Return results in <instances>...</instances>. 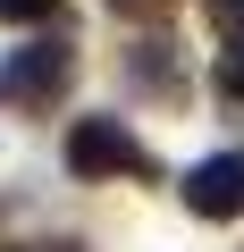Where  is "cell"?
I'll return each instance as SVG.
<instances>
[{
  "instance_id": "cell-4",
  "label": "cell",
  "mask_w": 244,
  "mask_h": 252,
  "mask_svg": "<svg viewBox=\"0 0 244 252\" xmlns=\"http://www.w3.org/2000/svg\"><path fill=\"white\" fill-rule=\"evenodd\" d=\"M127 84L143 93V101H185V67H177V42H160V34H143V42H127Z\"/></svg>"
},
{
  "instance_id": "cell-2",
  "label": "cell",
  "mask_w": 244,
  "mask_h": 252,
  "mask_svg": "<svg viewBox=\"0 0 244 252\" xmlns=\"http://www.w3.org/2000/svg\"><path fill=\"white\" fill-rule=\"evenodd\" d=\"M68 177H160V160L127 118H76L68 126Z\"/></svg>"
},
{
  "instance_id": "cell-6",
  "label": "cell",
  "mask_w": 244,
  "mask_h": 252,
  "mask_svg": "<svg viewBox=\"0 0 244 252\" xmlns=\"http://www.w3.org/2000/svg\"><path fill=\"white\" fill-rule=\"evenodd\" d=\"M0 26H59V0H0Z\"/></svg>"
},
{
  "instance_id": "cell-7",
  "label": "cell",
  "mask_w": 244,
  "mask_h": 252,
  "mask_svg": "<svg viewBox=\"0 0 244 252\" xmlns=\"http://www.w3.org/2000/svg\"><path fill=\"white\" fill-rule=\"evenodd\" d=\"M210 26H219L227 42H244V0H210Z\"/></svg>"
},
{
  "instance_id": "cell-1",
  "label": "cell",
  "mask_w": 244,
  "mask_h": 252,
  "mask_svg": "<svg viewBox=\"0 0 244 252\" xmlns=\"http://www.w3.org/2000/svg\"><path fill=\"white\" fill-rule=\"evenodd\" d=\"M76 42L68 34H42V42H26V51H9L0 59V109H26V118H51L68 93H76Z\"/></svg>"
},
{
  "instance_id": "cell-3",
  "label": "cell",
  "mask_w": 244,
  "mask_h": 252,
  "mask_svg": "<svg viewBox=\"0 0 244 252\" xmlns=\"http://www.w3.org/2000/svg\"><path fill=\"white\" fill-rule=\"evenodd\" d=\"M177 193H185V210L210 219V227H219V219H244V152H210V160H194Z\"/></svg>"
},
{
  "instance_id": "cell-9",
  "label": "cell",
  "mask_w": 244,
  "mask_h": 252,
  "mask_svg": "<svg viewBox=\"0 0 244 252\" xmlns=\"http://www.w3.org/2000/svg\"><path fill=\"white\" fill-rule=\"evenodd\" d=\"M34 252H84V244H68V235H59V244H34Z\"/></svg>"
},
{
  "instance_id": "cell-5",
  "label": "cell",
  "mask_w": 244,
  "mask_h": 252,
  "mask_svg": "<svg viewBox=\"0 0 244 252\" xmlns=\"http://www.w3.org/2000/svg\"><path fill=\"white\" fill-rule=\"evenodd\" d=\"M210 84H219V101L244 118V42H236V51H219V76H210Z\"/></svg>"
},
{
  "instance_id": "cell-8",
  "label": "cell",
  "mask_w": 244,
  "mask_h": 252,
  "mask_svg": "<svg viewBox=\"0 0 244 252\" xmlns=\"http://www.w3.org/2000/svg\"><path fill=\"white\" fill-rule=\"evenodd\" d=\"M101 9H109V17H169L177 0H101Z\"/></svg>"
}]
</instances>
